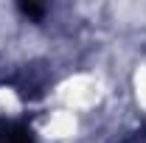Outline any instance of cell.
<instances>
[{"label":"cell","mask_w":146,"mask_h":143,"mask_svg":"<svg viewBox=\"0 0 146 143\" xmlns=\"http://www.w3.org/2000/svg\"><path fill=\"white\" fill-rule=\"evenodd\" d=\"M0 143H36V138L25 121L0 118Z\"/></svg>","instance_id":"cell-1"},{"label":"cell","mask_w":146,"mask_h":143,"mask_svg":"<svg viewBox=\"0 0 146 143\" xmlns=\"http://www.w3.org/2000/svg\"><path fill=\"white\" fill-rule=\"evenodd\" d=\"M124 143H146V132H138V135H132V138L124 140Z\"/></svg>","instance_id":"cell-2"}]
</instances>
